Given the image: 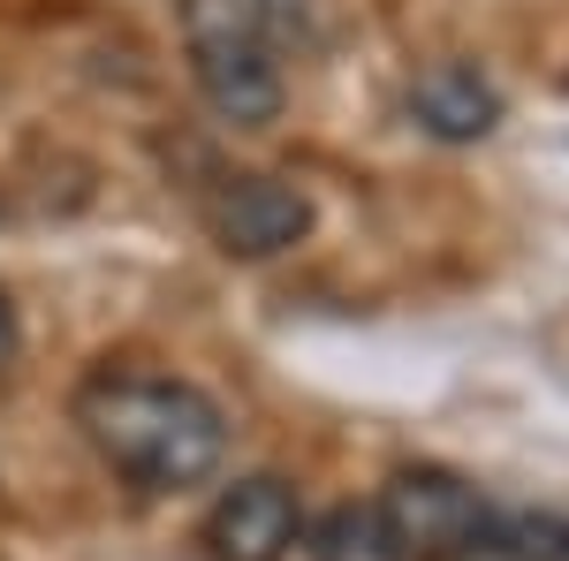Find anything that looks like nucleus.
Here are the masks:
<instances>
[{
    "instance_id": "nucleus-1",
    "label": "nucleus",
    "mask_w": 569,
    "mask_h": 561,
    "mask_svg": "<svg viewBox=\"0 0 569 561\" xmlns=\"http://www.w3.org/2000/svg\"><path fill=\"white\" fill-rule=\"evenodd\" d=\"M77 425L99 463L130 478L137 493H190L228 455V418L206 388L144 364H107L77 388Z\"/></svg>"
},
{
    "instance_id": "nucleus-2",
    "label": "nucleus",
    "mask_w": 569,
    "mask_h": 561,
    "mask_svg": "<svg viewBox=\"0 0 569 561\" xmlns=\"http://www.w3.org/2000/svg\"><path fill=\"white\" fill-rule=\"evenodd\" d=\"M182 53L228 130H266L281 114V61L273 23L251 0H182Z\"/></svg>"
},
{
    "instance_id": "nucleus-3",
    "label": "nucleus",
    "mask_w": 569,
    "mask_h": 561,
    "mask_svg": "<svg viewBox=\"0 0 569 561\" xmlns=\"http://www.w3.org/2000/svg\"><path fill=\"white\" fill-rule=\"evenodd\" d=\"M388 531L402 539V554L410 561H486L493 547V509L479 501V485H463L456 471H433V463H418V471H395L380 485V501H372Z\"/></svg>"
},
{
    "instance_id": "nucleus-4",
    "label": "nucleus",
    "mask_w": 569,
    "mask_h": 561,
    "mask_svg": "<svg viewBox=\"0 0 569 561\" xmlns=\"http://www.w3.org/2000/svg\"><path fill=\"white\" fill-rule=\"evenodd\" d=\"M206 220H213L220 251L236 259H273L289 243H305L311 228V198L281 174H220V190L206 198Z\"/></svg>"
},
{
    "instance_id": "nucleus-5",
    "label": "nucleus",
    "mask_w": 569,
    "mask_h": 561,
    "mask_svg": "<svg viewBox=\"0 0 569 561\" xmlns=\"http://www.w3.org/2000/svg\"><path fill=\"white\" fill-rule=\"evenodd\" d=\"M305 531V509L281 478H236L206 509V554L213 561H281Z\"/></svg>"
},
{
    "instance_id": "nucleus-6",
    "label": "nucleus",
    "mask_w": 569,
    "mask_h": 561,
    "mask_svg": "<svg viewBox=\"0 0 569 561\" xmlns=\"http://www.w3.org/2000/svg\"><path fill=\"white\" fill-rule=\"evenodd\" d=\"M410 114H418V130L440 137V144H479V137L501 122V91L486 84L471 61H433V69H418V84H410Z\"/></svg>"
},
{
    "instance_id": "nucleus-7",
    "label": "nucleus",
    "mask_w": 569,
    "mask_h": 561,
    "mask_svg": "<svg viewBox=\"0 0 569 561\" xmlns=\"http://www.w3.org/2000/svg\"><path fill=\"white\" fill-rule=\"evenodd\" d=\"M311 561H410L402 554V539L388 531V517L365 501V509H335V517L311 531Z\"/></svg>"
},
{
    "instance_id": "nucleus-8",
    "label": "nucleus",
    "mask_w": 569,
    "mask_h": 561,
    "mask_svg": "<svg viewBox=\"0 0 569 561\" xmlns=\"http://www.w3.org/2000/svg\"><path fill=\"white\" fill-rule=\"evenodd\" d=\"M486 561H569V523H555V517H501Z\"/></svg>"
},
{
    "instance_id": "nucleus-9",
    "label": "nucleus",
    "mask_w": 569,
    "mask_h": 561,
    "mask_svg": "<svg viewBox=\"0 0 569 561\" xmlns=\"http://www.w3.org/2000/svg\"><path fill=\"white\" fill-rule=\"evenodd\" d=\"M266 23H281V31H305L311 16H319V0H251Z\"/></svg>"
},
{
    "instance_id": "nucleus-10",
    "label": "nucleus",
    "mask_w": 569,
    "mask_h": 561,
    "mask_svg": "<svg viewBox=\"0 0 569 561\" xmlns=\"http://www.w3.org/2000/svg\"><path fill=\"white\" fill-rule=\"evenodd\" d=\"M16 364V311H8V297H0V372Z\"/></svg>"
}]
</instances>
